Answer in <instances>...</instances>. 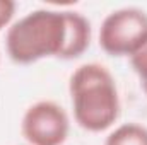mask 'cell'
<instances>
[{"label":"cell","mask_w":147,"mask_h":145,"mask_svg":"<svg viewBox=\"0 0 147 145\" xmlns=\"http://www.w3.org/2000/svg\"><path fill=\"white\" fill-rule=\"evenodd\" d=\"M91 44V22L74 10L38 9L12 22L5 34V50L17 65L45 58L74 60Z\"/></svg>","instance_id":"cell-1"},{"label":"cell","mask_w":147,"mask_h":145,"mask_svg":"<svg viewBox=\"0 0 147 145\" xmlns=\"http://www.w3.org/2000/svg\"><path fill=\"white\" fill-rule=\"evenodd\" d=\"M75 123L91 133L111 128L120 116V96L115 77L101 63L77 67L69 80Z\"/></svg>","instance_id":"cell-2"},{"label":"cell","mask_w":147,"mask_h":145,"mask_svg":"<svg viewBox=\"0 0 147 145\" xmlns=\"http://www.w3.org/2000/svg\"><path fill=\"white\" fill-rule=\"evenodd\" d=\"M147 43V12L123 7L110 12L99 28V46L110 56L132 58Z\"/></svg>","instance_id":"cell-3"},{"label":"cell","mask_w":147,"mask_h":145,"mask_svg":"<svg viewBox=\"0 0 147 145\" xmlns=\"http://www.w3.org/2000/svg\"><path fill=\"white\" fill-rule=\"evenodd\" d=\"M69 130V116L55 101H38L31 104L21 121V133L28 145H63Z\"/></svg>","instance_id":"cell-4"},{"label":"cell","mask_w":147,"mask_h":145,"mask_svg":"<svg viewBox=\"0 0 147 145\" xmlns=\"http://www.w3.org/2000/svg\"><path fill=\"white\" fill-rule=\"evenodd\" d=\"M105 145H147V128L139 123H123L106 137Z\"/></svg>","instance_id":"cell-5"},{"label":"cell","mask_w":147,"mask_h":145,"mask_svg":"<svg viewBox=\"0 0 147 145\" xmlns=\"http://www.w3.org/2000/svg\"><path fill=\"white\" fill-rule=\"evenodd\" d=\"M130 63H132L134 72L137 73V77H139L142 91L146 92V96H147V43L130 58Z\"/></svg>","instance_id":"cell-6"},{"label":"cell","mask_w":147,"mask_h":145,"mask_svg":"<svg viewBox=\"0 0 147 145\" xmlns=\"http://www.w3.org/2000/svg\"><path fill=\"white\" fill-rule=\"evenodd\" d=\"M16 14V3L12 0H0V31L9 29Z\"/></svg>","instance_id":"cell-7"},{"label":"cell","mask_w":147,"mask_h":145,"mask_svg":"<svg viewBox=\"0 0 147 145\" xmlns=\"http://www.w3.org/2000/svg\"><path fill=\"white\" fill-rule=\"evenodd\" d=\"M26 145H28V144H26Z\"/></svg>","instance_id":"cell-8"}]
</instances>
